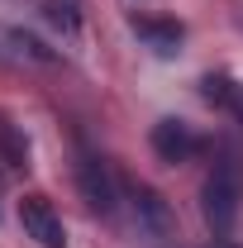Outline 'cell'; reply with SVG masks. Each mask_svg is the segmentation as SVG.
<instances>
[{"mask_svg":"<svg viewBox=\"0 0 243 248\" xmlns=\"http://www.w3.org/2000/svg\"><path fill=\"white\" fill-rule=\"evenodd\" d=\"M200 210H205V224L214 229V239L234 234L239 210H243V162L239 157H219L210 167L205 191H200Z\"/></svg>","mask_w":243,"mask_h":248,"instance_id":"1","label":"cell"},{"mask_svg":"<svg viewBox=\"0 0 243 248\" xmlns=\"http://www.w3.org/2000/svg\"><path fill=\"white\" fill-rule=\"evenodd\" d=\"M76 186H81V201L91 205L95 215H115V201H120V191H115L110 167H105L95 153H81V157H76Z\"/></svg>","mask_w":243,"mask_h":248,"instance_id":"2","label":"cell"},{"mask_svg":"<svg viewBox=\"0 0 243 248\" xmlns=\"http://www.w3.org/2000/svg\"><path fill=\"white\" fill-rule=\"evenodd\" d=\"M19 224L38 248H67V229H62V215L43 201V196H24L19 201Z\"/></svg>","mask_w":243,"mask_h":248,"instance_id":"3","label":"cell"},{"mask_svg":"<svg viewBox=\"0 0 243 248\" xmlns=\"http://www.w3.org/2000/svg\"><path fill=\"white\" fill-rule=\"evenodd\" d=\"M152 153L162 157V162H191V157L200 153V139L191 134V124L182 120H162V124H152Z\"/></svg>","mask_w":243,"mask_h":248,"instance_id":"4","label":"cell"},{"mask_svg":"<svg viewBox=\"0 0 243 248\" xmlns=\"http://www.w3.org/2000/svg\"><path fill=\"white\" fill-rule=\"evenodd\" d=\"M134 33L148 38L157 53H172V48L182 43V24H177V19H148V15H143V19H134Z\"/></svg>","mask_w":243,"mask_h":248,"instance_id":"5","label":"cell"},{"mask_svg":"<svg viewBox=\"0 0 243 248\" xmlns=\"http://www.w3.org/2000/svg\"><path fill=\"white\" fill-rule=\"evenodd\" d=\"M205 100L219 105V110H234V115L243 120V86L234 81V77H205Z\"/></svg>","mask_w":243,"mask_h":248,"instance_id":"6","label":"cell"},{"mask_svg":"<svg viewBox=\"0 0 243 248\" xmlns=\"http://www.w3.org/2000/svg\"><path fill=\"white\" fill-rule=\"evenodd\" d=\"M29 162V143H24V134L15 129L10 120H0V167H24Z\"/></svg>","mask_w":243,"mask_h":248,"instance_id":"7","label":"cell"},{"mask_svg":"<svg viewBox=\"0 0 243 248\" xmlns=\"http://www.w3.org/2000/svg\"><path fill=\"white\" fill-rule=\"evenodd\" d=\"M134 205H138V219L148 224V229H167V205H162V196L148 191V186H134Z\"/></svg>","mask_w":243,"mask_h":248,"instance_id":"8","label":"cell"},{"mask_svg":"<svg viewBox=\"0 0 243 248\" xmlns=\"http://www.w3.org/2000/svg\"><path fill=\"white\" fill-rule=\"evenodd\" d=\"M48 19L72 33L76 24H81V0H48Z\"/></svg>","mask_w":243,"mask_h":248,"instance_id":"9","label":"cell"},{"mask_svg":"<svg viewBox=\"0 0 243 248\" xmlns=\"http://www.w3.org/2000/svg\"><path fill=\"white\" fill-rule=\"evenodd\" d=\"M10 43H15L19 53H29V58H38V62H53V58H58V53H48V48H43V43H38L33 33H24V29H15V33H10Z\"/></svg>","mask_w":243,"mask_h":248,"instance_id":"10","label":"cell"},{"mask_svg":"<svg viewBox=\"0 0 243 248\" xmlns=\"http://www.w3.org/2000/svg\"><path fill=\"white\" fill-rule=\"evenodd\" d=\"M214 248H234V244H214Z\"/></svg>","mask_w":243,"mask_h":248,"instance_id":"11","label":"cell"}]
</instances>
